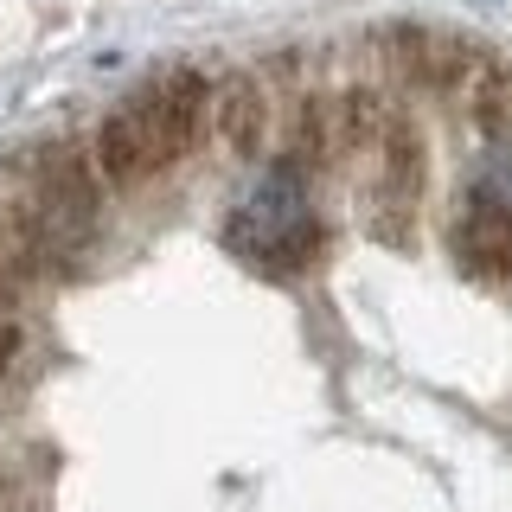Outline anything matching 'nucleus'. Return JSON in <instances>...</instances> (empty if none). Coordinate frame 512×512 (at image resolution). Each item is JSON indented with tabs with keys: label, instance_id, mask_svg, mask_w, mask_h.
<instances>
[{
	"label": "nucleus",
	"instance_id": "obj_1",
	"mask_svg": "<svg viewBox=\"0 0 512 512\" xmlns=\"http://www.w3.org/2000/svg\"><path fill=\"white\" fill-rule=\"evenodd\" d=\"M212 128V84L199 71H160L128 90L90 135V160L103 186H141L154 173L180 167Z\"/></svg>",
	"mask_w": 512,
	"mask_h": 512
},
{
	"label": "nucleus",
	"instance_id": "obj_2",
	"mask_svg": "<svg viewBox=\"0 0 512 512\" xmlns=\"http://www.w3.org/2000/svg\"><path fill=\"white\" fill-rule=\"evenodd\" d=\"M224 244L263 276H301L327 250V224L308 205V173L288 154H276V167L250 186V199L224 218Z\"/></svg>",
	"mask_w": 512,
	"mask_h": 512
},
{
	"label": "nucleus",
	"instance_id": "obj_3",
	"mask_svg": "<svg viewBox=\"0 0 512 512\" xmlns=\"http://www.w3.org/2000/svg\"><path fill=\"white\" fill-rule=\"evenodd\" d=\"M384 58L391 71L416 90H468L480 71H487V52L455 32H436V26H391L384 32Z\"/></svg>",
	"mask_w": 512,
	"mask_h": 512
},
{
	"label": "nucleus",
	"instance_id": "obj_4",
	"mask_svg": "<svg viewBox=\"0 0 512 512\" xmlns=\"http://www.w3.org/2000/svg\"><path fill=\"white\" fill-rule=\"evenodd\" d=\"M448 250H455V263L468 269V276L506 282L512 276V212L493 205V199H480V192H468L455 224H448Z\"/></svg>",
	"mask_w": 512,
	"mask_h": 512
},
{
	"label": "nucleus",
	"instance_id": "obj_5",
	"mask_svg": "<svg viewBox=\"0 0 512 512\" xmlns=\"http://www.w3.org/2000/svg\"><path fill=\"white\" fill-rule=\"evenodd\" d=\"M212 128L224 135V148L237 160H256L269 148V90L256 84V77H224L212 84Z\"/></svg>",
	"mask_w": 512,
	"mask_h": 512
},
{
	"label": "nucleus",
	"instance_id": "obj_6",
	"mask_svg": "<svg viewBox=\"0 0 512 512\" xmlns=\"http://www.w3.org/2000/svg\"><path fill=\"white\" fill-rule=\"evenodd\" d=\"M468 192H480V199H493V205H506V212H512V122L506 128H487L480 173H474Z\"/></svg>",
	"mask_w": 512,
	"mask_h": 512
},
{
	"label": "nucleus",
	"instance_id": "obj_7",
	"mask_svg": "<svg viewBox=\"0 0 512 512\" xmlns=\"http://www.w3.org/2000/svg\"><path fill=\"white\" fill-rule=\"evenodd\" d=\"M20 346H26V333H20V314L13 308H0V378L20 365Z\"/></svg>",
	"mask_w": 512,
	"mask_h": 512
}]
</instances>
